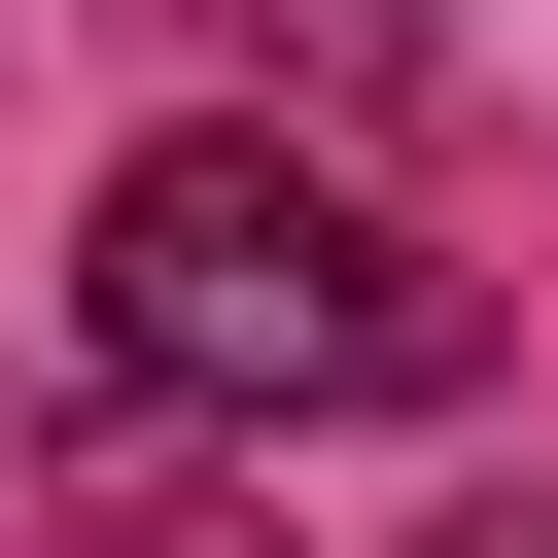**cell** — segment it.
<instances>
[{"mask_svg": "<svg viewBox=\"0 0 558 558\" xmlns=\"http://www.w3.org/2000/svg\"><path fill=\"white\" fill-rule=\"evenodd\" d=\"M349 35H453V0H349Z\"/></svg>", "mask_w": 558, "mask_h": 558, "instance_id": "cell-3", "label": "cell"}, {"mask_svg": "<svg viewBox=\"0 0 558 558\" xmlns=\"http://www.w3.org/2000/svg\"><path fill=\"white\" fill-rule=\"evenodd\" d=\"M70 314H105L140 418H453V384H488V279H453L418 209L279 174V140H140V174L70 209Z\"/></svg>", "mask_w": 558, "mask_h": 558, "instance_id": "cell-1", "label": "cell"}, {"mask_svg": "<svg viewBox=\"0 0 558 558\" xmlns=\"http://www.w3.org/2000/svg\"><path fill=\"white\" fill-rule=\"evenodd\" d=\"M418 558H558V488H488V523H418Z\"/></svg>", "mask_w": 558, "mask_h": 558, "instance_id": "cell-2", "label": "cell"}]
</instances>
